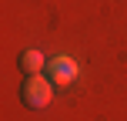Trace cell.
Listing matches in <instances>:
<instances>
[{
    "label": "cell",
    "instance_id": "obj_1",
    "mask_svg": "<svg viewBox=\"0 0 127 121\" xmlns=\"http://www.w3.org/2000/svg\"><path fill=\"white\" fill-rule=\"evenodd\" d=\"M20 98H24V104L33 108V111L47 108V104L54 101V84H50V77H47V74H30V77L24 81V88H20Z\"/></svg>",
    "mask_w": 127,
    "mask_h": 121
},
{
    "label": "cell",
    "instance_id": "obj_2",
    "mask_svg": "<svg viewBox=\"0 0 127 121\" xmlns=\"http://www.w3.org/2000/svg\"><path fill=\"white\" fill-rule=\"evenodd\" d=\"M77 74H80V71H77V61L67 57V54H60V57H50V61H47V77H50L54 88H67V84H74Z\"/></svg>",
    "mask_w": 127,
    "mask_h": 121
},
{
    "label": "cell",
    "instance_id": "obj_3",
    "mask_svg": "<svg viewBox=\"0 0 127 121\" xmlns=\"http://www.w3.org/2000/svg\"><path fill=\"white\" fill-rule=\"evenodd\" d=\"M20 71H24L27 77L40 74V71H47V57L40 51H24V54H20Z\"/></svg>",
    "mask_w": 127,
    "mask_h": 121
}]
</instances>
